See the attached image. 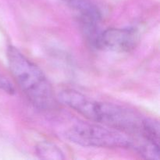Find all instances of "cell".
I'll list each match as a JSON object with an SVG mask.
<instances>
[{
  "label": "cell",
  "mask_w": 160,
  "mask_h": 160,
  "mask_svg": "<svg viewBox=\"0 0 160 160\" xmlns=\"http://www.w3.org/2000/svg\"><path fill=\"white\" fill-rule=\"evenodd\" d=\"M58 99L92 121L140 136L144 118L121 106L94 100L72 89L59 92Z\"/></svg>",
  "instance_id": "6da1fadb"
},
{
  "label": "cell",
  "mask_w": 160,
  "mask_h": 160,
  "mask_svg": "<svg viewBox=\"0 0 160 160\" xmlns=\"http://www.w3.org/2000/svg\"><path fill=\"white\" fill-rule=\"evenodd\" d=\"M137 42V33L128 28H109L99 33L94 39V44L98 48L116 52L132 51Z\"/></svg>",
  "instance_id": "277c9868"
},
{
  "label": "cell",
  "mask_w": 160,
  "mask_h": 160,
  "mask_svg": "<svg viewBox=\"0 0 160 160\" xmlns=\"http://www.w3.org/2000/svg\"><path fill=\"white\" fill-rule=\"evenodd\" d=\"M37 155L44 159H64L63 152L62 150L51 142H42L36 147Z\"/></svg>",
  "instance_id": "8992f818"
},
{
  "label": "cell",
  "mask_w": 160,
  "mask_h": 160,
  "mask_svg": "<svg viewBox=\"0 0 160 160\" xmlns=\"http://www.w3.org/2000/svg\"><path fill=\"white\" fill-rule=\"evenodd\" d=\"M66 138L84 147L125 148L132 146L133 141L114 128L101 124L80 122L66 132Z\"/></svg>",
  "instance_id": "3957f363"
},
{
  "label": "cell",
  "mask_w": 160,
  "mask_h": 160,
  "mask_svg": "<svg viewBox=\"0 0 160 160\" xmlns=\"http://www.w3.org/2000/svg\"><path fill=\"white\" fill-rule=\"evenodd\" d=\"M7 59L12 74L33 105L51 108L55 102L52 88L42 70L12 45L8 47Z\"/></svg>",
  "instance_id": "7a4b0ae2"
},
{
  "label": "cell",
  "mask_w": 160,
  "mask_h": 160,
  "mask_svg": "<svg viewBox=\"0 0 160 160\" xmlns=\"http://www.w3.org/2000/svg\"><path fill=\"white\" fill-rule=\"evenodd\" d=\"M0 91L6 92L9 95H12L15 93V89H14L12 83L1 72H0Z\"/></svg>",
  "instance_id": "52a82bcc"
},
{
  "label": "cell",
  "mask_w": 160,
  "mask_h": 160,
  "mask_svg": "<svg viewBox=\"0 0 160 160\" xmlns=\"http://www.w3.org/2000/svg\"><path fill=\"white\" fill-rule=\"evenodd\" d=\"M71 9L79 12L81 20L88 33H93L97 23L101 20L98 8L90 0H62Z\"/></svg>",
  "instance_id": "5b68a950"
}]
</instances>
